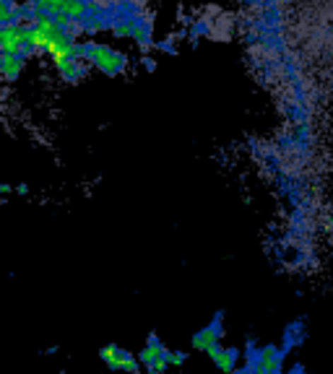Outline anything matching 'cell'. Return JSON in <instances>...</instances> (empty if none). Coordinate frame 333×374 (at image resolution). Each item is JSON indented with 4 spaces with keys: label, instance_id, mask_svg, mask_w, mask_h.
Returning <instances> with one entry per match:
<instances>
[{
    "label": "cell",
    "instance_id": "8",
    "mask_svg": "<svg viewBox=\"0 0 333 374\" xmlns=\"http://www.w3.org/2000/svg\"><path fill=\"white\" fill-rule=\"evenodd\" d=\"M219 335H221V317H216L209 327H204L201 333H195L193 349L195 351H204V353H206V351L214 349V346L219 343Z\"/></svg>",
    "mask_w": 333,
    "mask_h": 374
},
{
    "label": "cell",
    "instance_id": "3",
    "mask_svg": "<svg viewBox=\"0 0 333 374\" xmlns=\"http://www.w3.org/2000/svg\"><path fill=\"white\" fill-rule=\"evenodd\" d=\"M99 356L110 369H117V372H128V374H139L141 372V358H136L133 353L122 351L120 346H105L99 351Z\"/></svg>",
    "mask_w": 333,
    "mask_h": 374
},
{
    "label": "cell",
    "instance_id": "9",
    "mask_svg": "<svg viewBox=\"0 0 333 374\" xmlns=\"http://www.w3.org/2000/svg\"><path fill=\"white\" fill-rule=\"evenodd\" d=\"M167 353H170V351L164 349L162 343L156 341V338H151V341L146 343V346H144V351H141V364L144 366H151L156 361V358H162V356H167Z\"/></svg>",
    "mask_w": 333,
    "mask_h": 374
},
{
    "label": "cell",
    "instance_id": "14",
    "mask_svg": "<svg viewBox=\"0 0 333 374\" xmlns=\"http://www.w3.org/2000/svg\"><path fill=\"white\" fill-rule=\"evenodd\" d=\"M232 374H250V369H235Z\"/></svg>",
    "mask_w": 333,
    "mask_h": 374
},
{
    "label": "cell",
    "instance_id": "6",
    "mask_svg": "<svg viewBox=\"0 0 333 374\" xmlns=\"http://www.w3.org/2000/svg\"><path fill=\"white\" fill-rule=\"evenodd\" d=\"M258 358V366L260 369H266L271 374H281V366H284V349H279V346H263V349L255 353Z\"/></svg>",
    "mask_w": 333,
    "mask_h": 374
},
{
    "label": "cell",
    "instance_id": "15",
    "mask_svg": "<svg viewBox=\"0 0 333 374\" xmlns=\"http://www.w3.org/2000/svg\"><path fill=\"white\" fill-rule=\"evenodd\" d=\"M252 374H271V372H266V369H260V366H258V369H255Z\"/></svg>",
    "mask_w": 333,
    "mask_h": 374
},
{
    "label": "cell",
    "instance_id": "11",
    "mask_svg": "<svg viewBox=\"0 0 333 374\" xmlns=\"http://www.w3.org/2000/svg\"><path fill=\"white\" fill-rule=\"evenodd\" d=\"M302 330H305L302 322H294V325L286 327V349H289V346H297V343L302 341Z\"/></svg>",
    "mask_w": 333,
    "mask_h": 374
},
{
    "label": "cell",
    "instance_id": "16",
    "mask_svg": "<svg viewBox=\"0 0 333 374\" xmlns=\"http://www.w3.org/2000/svg\"><path fill=\"white\" fill-rule=\"evenodd\" d=\"M294 374H302V372H300V369H297V372H294Z\"/></svg>",
    "mask_w": 333,
    "mask_h": 374
},
{
    "label": "cell",
    "instance_id": "5",
    "mask_svg": "<svg viewBox=\"0 0 333 374\" xmlns=\"http://www.w3.org/2000/svg\"><path fill=\"white\" fill-rule=\"evenodd\" d=\"M219 24V21H214L211 16H195L187 21L185 26V40L187 42H204L209 37H214V26Z\"/></svg>",
    "mask_w": 333,
    "mask_h": 374
},
{
    "label": "cell",
    "instance_id": "1",
    "mask_svg": "<svg viewBox=\"0 0 333 374\" xmlns=\"http://www.w3.org/2000/svg\"><path fill=\"white\" fill-rule=\"evenodd\" d=\"M83 55L89 60L91 71L102 73L107 78H117L130 68V55L125 49L97 37H83Z\"/></svg>",
    "mask_w": 333,
    "mask_h": 374
},
{
    "label": "cell",
    "instance_id": "13",
    "mask_svg": "<svg viewBox=\"0 0 333 374\" xmlns=\"http://www.w3.org/2000/svg\"><path fill=\"white\" fill-rule=\"evenodd\" d=\"M170 364L172 366L185 364V353H182V351H170Z\"/></svg>",
    "mask_w": 333,
    "mask_h": 374
},
{
    "label": "cell",
    "instance_id": "10",
    "mask_svg": "<svg viewBox=\"0 0 333 374\" xmlns=\"http://www.w3.org/2000/svg\"><path fill=\"white\" fill-rule=\"evenodd\" d=\"M154 49H159V52H164V55H177L180 40L177 37H162V40H156Z\"/></svg>",
    "mask_w": 333,
    "mask_h": 374
},
{
    "label": "cell",
    "instance_id": "7",
    "mask_svg": "<svg viewBox=\"0 0 333 374\" xmlns=\"http://www.w3.org/2000/svg\"><path fill=\"white\" fill-rule=\"evenodd\" d=\"M206 353L211 356V361L216 364V369H221L224 374H232L237 369V358H240V351L237 349H221L219 343H216V346L209 349Z\"/></svg>",
    "mask_w": 333,
    "mask_h": 374
},
{
    "label": "cell",
    "instance_id": "12",
    "mask_svg": "<svg viewBox=\"0 0 333 374\" xmlns=\"http://www.w3.org/2000/svg\"><path fill=\"white\" fill-rule=\"evenodd\" d=\"M167 366H172V364H170V353H167V356H162V358H156L154 364L146 366V369H148L151 374H162L164 369H167Z\"/></svg>",
    "mask_w": 333,
    "mask_h": 374
},
{
    "label": "cell",
    "instance_id": "4",
    "mask_svg": "<svg viewBox=\"0 0 333 374\" xmlns=\"http://www.w3.org/2000/svg\"><path fill=\"white\" fill-rule=\"evenodd\" d=\"M29 60L18 55H11V52H0V76H3V83L6 86H13L16 81H21Z\"/></svg>",
    "mask_w": 333,
    "mask_h": 374
},
{
    "label": "cell",
    "instance_id": "2",
    "mask_svg": "<svg viewBox=\"0 0 333 374\" xmlns=\"http://www.w3.org/2000/svg\"><path fill=\"white\" fill-rule=\"evenodd\" d=\"M52 71H55V78L60 81V83H68V86L81 83V81L91 73L89 60L83 55V40L78 42V47H76L74 52H68V55L52 60Z\"/></svg>",
    "mask_w": 333,
    "mask_h": 374
}]
</instances>
